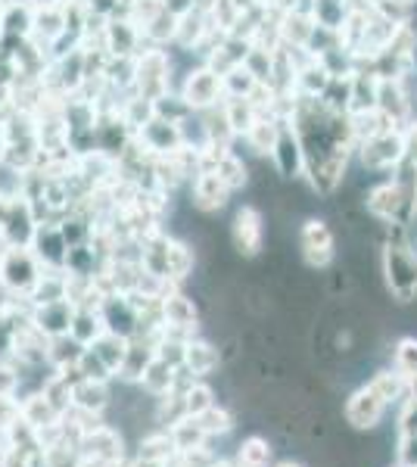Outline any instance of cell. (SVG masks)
Returning <instances> with one entry per match:
<instances>
[{"instance_id": "f907efd6", "label": "cell", "mask_w": 417, "mask_h": 467, "mask_svg": "<svg viewBox=\"0 0 417 467\" xmlns=\"http://www.w3.org/2000/svg\"><path fill=\"white\" fill-rule=\"evenodd\" d=\"M414 253H417V250H414Z\"/></svg>"}, {"instance_id": "f35d334b", "label": "cell", "mask_w": 417, "mask_h": 467, "mask_svg": "<svg viewBox=\"0 0 417 467\" xmlns=\"http://www.w3.org/2000/svg\"><path fill=\"white\" fill-rule=\"evenodd\" d=\"M412 433H417V399L405 396L399 411V436H412Z\"/></svg>"}, {"instance_id": "7402d4cb", "label": "cell", "mask_w": 417, "mask_h": 467, "mask_svg": "<svg viewBox=\"0 0 417 467\" xmlns=\"http://www.w3.org/2000/svg\"><path fill=\"white\" fill-rule=\"evenodd\" d=\"M106 405H109V389H106V383L85 380V378H78L72 383V409L100 414Z\"/></svg>"}, {"instance_id": "8992f818", "label": "cell", "mask_w": 417, "mask_h": 467, "mask_svg": "<svg viewBox=\"0 0 417 467\" xmlns=\"http://www.w3.org/2000/svg\"><path fill=\"white\" fill-rule=\"evenodd\" d=\"M184 103L191 107L193 112H206V109H215L224 97V85H222V72L209 69V66H200L187 75L184 81V90H181Z\"/></svg>"}, {"instance_id": "5bb4252c", "label": "cell", "mask_w": 417, "mask_h": 467, "mask_svg": "<svg viewBox=\"0 0 417 467\" xmlns=\"http://www.w3.org/2000/svg\"><path fill=\"white\" fill-rule=\"evenodd\" d=\"M231 187H227V181L218 175L215 169H200L193 178V206L200 209V213H218V209L227 206V200H231Z\"/></svg>"}, {"instance_id": "3957f363", "label": "cell", "mask_w": 417, "mask_h": 467, "mask_svg": "<svg viewBox=\"0 0 417 467\" xmlns=\"http://www.w3.org/2000/svg\"><path fill=\"white\" fill-rule=\"evenodd\" d=\"M383 281L396 303L417 299V253L405 240H390L383 246Z\"/></svg>"}, {"instance_id": "603a6c76", "label": "cell", "mask_w": 417, "mask_h": 467, "mask_svg": "<svg viewBox=\"0 0 417 467\" xmlns=\"http://www.w3.org/2000/svg\"><path fill=\"white\" fill-rule=\"evenodd\" d=\"M222 109H224L227 122H231V128H234V134H246L249 128L255 125V119L262 116L259 107L253 103V97H224Z\"/></svg>"}, {"instance_id": "4dcf8cb0", "label": "cell", "mask_w": 417, "mask_h": 467, "mask_svg": "<svg viewBox=\"0 0 417 467\" xmlns=\"http://www.w3.org/2000/svg\"><path fill=\"white\" fill-rule=\"evenodd\" d=\"M271 462V446L262 436H249L240 442L237 449V467H268Z\"/></svg>"}, {"instance_id": "836d02e7", "label": "cell", "mask_w": 417, "mask_h": 467, "mask_svg": "<svg viewBox=\"0 0 417 467\" xmlns=\"http://www.w3.org/2000/svg\"><path fill=\"white\" fill-rule=\"evenodd\" d=\"M377 389H381V396L386 399V402H401V399L408 396V380L401 378V374L396 371V368H392V371H383V374H377L374 380Z\"/></svg>"}, {"instance_id": "2e32d148", "label": "cell", "mask_w": 417, "mask_h": 467, "mask_svg": "<svg viewBox=\"0 0 417 467\" xmlns=\"http://www.w3.org/2000/svg\"><path fill=\"white\" fill-rule=\"evenodd\" d=\"M141 140L147 144V150H156V153L169 156L174 150L184 147V134H181L178 122H169V119L153 116L147 125H141Z\"/></svg>"}, {"instance_id": "ee69618b", "label": "cell", "mask_w": 417, "mask_h": 467, "mask_svg": "<svg viewBox=\"0 0 417 467\" xmlns=\"http://www.w3.org/2000/svg\"><path fill=\"white\" fill-rule=\"evenodd\" d=\"M16 387H19L16 368H10V365H4V361H0V393L13 396V393H16Z\"/></svg>"}, {"instance_id": "cb8c5ba5", "label": "cell", "mask_w": 417, "mask_h": 467, "mask_svg": "<svg viewBox=\"0 0 417 467\" xmlns=\"http://www.w3.org/2000/svg\"><path fill=\"white\" fill-rule=\"evenodd\" d=\"M59 418H63V414L53 409V402L44 393H37L22 402V420H26L28 427H35V431H47V427L57 424Z\"/></svg>"}, {"instance_id": "7c38bea8", "label": "cell", "mask_w": 417, "mask_h": 467, "mask_svg": "<svg viewBox=\"0 0 417 467\" xmlns=\"http://www.w3.org/2000/svg\"><path fill=\"white\" fill-rule=\"evenodd\" d=\"M299 246H302V255L312 268H324L328 262L333 259V231L328 228V222L321 218H308L299 231Z\"/></svg>"}, {"instance_id": "bcb514c9", "label": "cell", "mask_w": 417, "mask_h": 467, "mask_svg": "<svg viewBox=\"0 0 417 467\" xmlns=\"http://www.w3.org/2000/svg\"><path fill=\"white\" fill-rule=\"evenodd\" d=\"M165 464H169V462H156V458H138V462H131V464H128V467H165Z\"/></svg>"}, {"instance_id": "7bdbcfd3", "label": "cell", "mask_w": 417, "mask_h": 467, "mask_svg": "<svg viewBox=\"0 0 417 467\" xmlns=\"http://www.w3.org/2000/svg\"><path fill=\"white\" fill-rule=\"evenodd\" d=\"M405 32H408V41H412V63L417 66V0H408Z\"/></svg>"}, {"instance_id": "d6a6232c", "label": "cell", "mask_w": 417, "mask_h": 467, "mask_svg": "<svg viewBox=\"0 0 417 467\" xmlns=\"http://www.w3.org/2000/svg\"><path fill=\"white\" fill-rule=\"evenodd\" d=\"M392 368L401 374L405 380L417 378V337H401L392 352Z\"/></svg>"}, {"instance_id": "30bf717a", "label": "cell", "mask_w": 417, "mask_h": 467, "mask_svg": "<svg viewBox=\"0 0 417 467\" xmlns=\"http://www.w3.org/2000/svg\"><path fill=\"white\" fill-rule=\"evenodd\" d=\"M271 160H275L277 171L284 178L306 175V156H302V144H299V138H296V128L290 119H280L275 147H271Z\"/></svg>"}, {"instance_id": "d4e9b609", "label": "cell", "mask_w": 417, "mask_h": 467, "mask_svg": "<svg viewBox=\"0 0 417 467\" xmlns=\"http://www.w3.org/2000/svg\"><path fill=\"white\" fill-rule=\"evenodd\" d=\"M193 268V250L181 240L165 237V277L172 281H184Z\"/></svg>"}, {"instance_id": "f1b7e54d", "label": "cell", "mask_w": 417, "mask_h": 467, "mask_svg": "<svg viewBox=\"0 0 417 467\" xmlns=\"http://www.w3.org/2000/svg\"><path fill=\"white\" fill-rule=\"evenodd\" d=\"M106 37H109V50L119 57H128L138 44V28L131 26L128 19H112L106 26Z\"/></svg>"}, {"instance_id": "52a82bcc", "label": "cell", "mask_w": 417, "mask_h": 467, "mask_svg": "<svg viewBox=\"0 0 417 467\" xmlns=\"http://www.w3.org/2000/svg\"><path fill=\"white\" fill-rule=\"evenodd\" d=\"M134 85H138L143 100H159L169 94V57L159 47L138 57L134 66Z\"/></svg>"}, {"instance_id": "74e56055", "label": "cell", "mask_w": 417, "mask_h": 467, "mask_svg": "<svg viewBox=\"0 0 417 467\" xmlns=\"http://www.w3.org/2000/svg\"><path fill=\"white\" fill-rule=\"evenodd\" d=\"M174 462H178L181 467H212V464L218 462V458L212 455L206 446H196V449L178 451V455H174Z\"/></svg>"}, {"instance_id": "ba28073f", "label": "cell", "mask_w": 417, "mask_h": 467, "mask_svg": "<svg viewBox=\"0 0 417 467\" xmlns=\"http://www.w3.org/2000/svg\"><path fill=\"white\" fill-rule=\"evenodd\" d=\"M386 409H390V402L381 396V389L374 383H368V387L355 389L352 399L346 402V420L355 431H374L383 420Z\"/></svg>"}, {"instance_id": "6da1fadb", "label": "cell", "mask_w": 417, "mask_h": 467, "mask_svg": "<svg viewBox=\"0 0 417 467\" xmlns=\"http://www.w3.org/2000/svg\"><path fill=\"white\" fill-rule=\"evenodd\" d=\"M296 128V138L306 156V175L321 197H330L339 187L355 144L352 116L330 109L321 97H302L287 116Z\"/></svg>"}, {"instance_id": "ffe728a7", "label": "cell", "mask_w": 417, "mask_h": 467, "mask_svg": "<svg viewBox=\"0 0 417 467\" xmlns=\"http://www.w3.org/2000/svg\"><path fill=\"white\" fill-rule=\"evenodd\" d=\"M178 374H181V368H174L165 358L156 356L153 361H150V368H147V374L141 378V383H143V389H147V393L169 396V393L178 389Z\"/></svg>"}, {"instance_id": "1f68e13d", "label": "cell", "mask_w": 417, "mask_h": 467, "mask_svg": "<svg viewBox=\"0 0 417 467\" xmlns=\"http://www.w3.org/2000/svg\"><path fill=\"white\" fill-rule=\"evenodd\" d=\"M181 399H184V411L187 418H200L203 411H209L215 405V393L206 387V383H191V387L181 389Z\"/></svg>"}, {"instance_id": "f6af8a7d", "label": "cell", "mask_w": 417, "mask_h": 467, "mask_svg": "<svg viewBox=\"0 0 417 467\" xmlns=\"http://www.w3.org/2000/svg\"><path fill=\"white\" fill-rule=\"evenodd\" d=\"M6 150H10V131H6V125L0 122V162L6 160Z\"/></svg>"}, {"instance_id": "5b68a950", "label": "cell", "mask_w": 417, "mask_h": 467, "mask_svg": "<svg viewBox=\"0 0 417 467\" xmlns=\"http://www.w3.org/2000/svg\"><path fill=\"white\" fill-rule=\"evenodd\" d=\"M361 165L370 171H396L405 162V138H401V125L386 128V131L368 134L359 140Z\"/></svg>"}, {"instance_id": "ac0fdd59", "label": "cell", "mask_w": 417, "mask_h": 467, "mask_svg": "<svg viewBox=\"0 0 417 467\" xmlns=\"http://www.w3.org/2000/svg\"><path fill=\"white\" fill-rule=\"evenodd\" d=\"M81 455L106 458V462L122 458V436H119L116 431H109V427L97 424L94 431H88L85 436H81Z\"/></svg>"}, {"instance_id": "d590c367", "label": "cell", "mask_w": 417, "mask_h": 467, "mask_svg": "<svg viewBox=\"0 0 417 467\" xmlns=\"http://www.w3.org/2000/svg\"><path fill=\"white\" fill-rule=\"evenodd\" d=\"M78 378H85V380H97V383H109L112 378V371L106 368V361L97 356L94 349H85L81 352V358H78Z\"/></svg>"}, {"instance_id": "277c9868", "label": "cell", "mask_w": 417, "mask_h": 467, "mask_svg": "<svg viewBox=\"0 0 417 467\" xmlns=\"http://www.w3.org/2000/svg\"><path fill=\"white\" fill-rule=\"evenodd\" d=\"M44 268L37 262V255L32 253V246H6V253L0 255V281L13 296L28 299L35 293V287L41 284Z\"/></svg>"}, {"instance_id": "9a60e30c", "label": "cell", "mask_w": 417, "mask_h": 467, "mask_svg": "<svg viewBox=\"0 0 417 467\" xmlns=\"http://www.w3.org/2000/svg\"><path fill=\"white\" fill-rule=\"evenodd\" d=\"M72 318H75V306L69 299H53V303H41V306H32V324L41 330L44 337H63L69 334L72 327Z\"/></svg>"}, {"instance_id": "b9f144b4", "label": "cell", "mask_w": 417, "mask_h": 467, "mask_svg": "<svg viewBox=\"0 0 417 467\" xmlns=\"http://www.w3.org/2000/svg\"><path fill=\"white\" fill-rule=\"evenodd\" d=\"M396 455H399V464L417 467V433H412V436H399Z\"/></svg>"}, {"instance_id": "484cf974", "label": "cell", "mask_w": 417, "mask_h": 467, "mask_svg": "<svg viewBox=\"0 0 417 467\" xmlns=\"http://www.w3.org/2000/svg\"><path fill=\"white\" fill-rule=\"evenodd\" d=\"M85 455H81V446L78 442H66V440H57L50 446H44V455H41V464L44 467H81Z\"/></svg>"}, {"instance_id": "4fadbf2b", "label": "cell", "mask_w": 417, "mask_h": 467, "mask_svg": "<svg viewBox=\"0 0 417 467\" xmlns=\"http://www.w3.org/2000/svg\"><path fill=\"white\" fill-rule=\"evenodd\" d=\"M234 246H237L240 255L253 259L262 250V240H265V228H262V213L255 206H240L237 215H234Z\"/></svg>"}, {"instance_id": "f546056e", "label": "cell", "mask_w": 417, "mask_h": 467, "mask_svg": "<svg viewBox=\"0 0 417 467\" xmlns=\"http://www.w3.org/2000/svg\"><path fill=\"white\" fill-rule=\"evenodd\" d=\"M277 125H280V119L259 116V119H255V125L249 128L244 138L249 140V147H253L255 153H271V147H275V138H277Z\"/></svg>"}, {"instance_id": "d6986e66", "label": "cell", "mask_w": 417, "mask_h": 467, "mask_svg": "<svg viewBox=\"0 0 417 467\" xmlns=\"http://www.w3.org/2000/svg\"><path fill=\"white\" fill-rule=\"evenodd\" d=\"M106 334V324L100 318V308H90V306H78L75 308V318H72V327H69V337L78 346H94L100 337Z\"/></svg>"}, {"instance_id": "e575fe53", "label": "cell", "mask_w": 417, "mask_h": 467, "mask_svg": "<svg viewBox=\"0 0 417 467\" xmlns=\"http://www.w3.org/2000/svg\"><path fill=\"white\" fill-rule=\"evenodd\" d=\"M141 455L143 458H156V462H174L178 449H174L172 433H153L141 442Z\"/></svg>"}, {"instance_id": "8fae6325", "label": "cell", "mask_w": 417, "mask_h": 467, "mask_svg": "<svg viewBox=\"0 0 417 467\" xmlns=\"http://www.w3.org/2000/svg\"><path fill=\"white\" fill-rule=\"evenodd\" d=\"M28 246H32L37 262H41L47 271H66V262H69V244H66L59 224H44L41 222Z\"/></svg>"}, {"instance_id": "7a4b0ae2", "label": "cell", "mask_w": 417, "mask_h": 467, "mask_svg": "<svg viewBox=\"0 0 417 467\" xmlns=\"http://www.w3.org/2000/svg\"><path fill=\"white\" fill-rule=\"evenodd\" d=\"M368 213L381 222H390L396 228H408L417 218V169L401 162L396 178L368 191Z\"/></svg>"}, {"instance_id": "c3c4849f", "label": "cell", "mask_w": 417, "mask_h": 467, "mask_svg": "<svg viewBox=\"0 0 417 467\" xmlns=\"http://www.w3.org/2000/svg\"><path fill=\"white\" fill-rule=\"evenodd\" d=\"M277 467H302V464H293V462H284V464H277Z\"/></svg>"}, {"instance_id": "4316f807", "label": "cell", "mask_w": 417, "mask_h": 467, "mask_svg": "<svg viewBox=\"0 0 417 467\" xmlns=\"http://www.w3.org/2000/svg\"><path fill=\"white\" fill-rule=\"evenodd\" d=\"M88 349H94L97 356L106 361V368H109L112 374H119V368H122V361H125V352H128V340L106 330L100 340H97L94 346H88Z\"/></svg>"}, {"instance_id": "44dd1931", "label": "cell", "mask_w": 417, "mask_h": 467, "mask_svg": "<svg viewBox=\"0 0 417 467\" xmlns=\"http://www.w3.org/2000/svg\"><path fill=\"white\" fill-rule=\"evenodd\" d=\"M184 368L191 378H206L218 368V349L203 340H187L184 343Z\"/></svg>"}, {"instance_id": "60d3db41", "label": "cell", "mask_w": 417, "mask_h": 467, "mask_svg": "<svg viewBox=\"0 0 417 467\" xmlns=\"http://www.w3.org/2000/svg\"><path fill=\"white\" fill-rule=\"evenodd\" d=\"M401 138H405V162L417 169V116L401 125Z\"/></svg>"}, {"instance_id": "e0dca14e", "label": "cell", "mask_w": 417, "mask_h": 467, "mask_svg": "<svg viewBox=\"0 0 417 467\" xmlns=\"http://www.w3.org/2000/svg\"><path fill=\"white\" fill-rule=\"evenodd\" d=\"M159 312H162L165 327H172V330L196 327V308L191 299L181 296V293H165V296H159Z\"/></svg>"}, {"instance_id": "7dc6e473", "label": "cell", "mask_w": 417, "mask_h": 467, "mask_svg": "<svg viewBox=\"0 0 417 467\" xmlns=\"http://www.w3.org/2000/svg\"><path fill=\"white\" fill-rule=\"evenodd\" d=\"M212 467H237V464H231V462H215Z\"/></svg>"}, {"instance_id": "8d00e7d4", "label": "cell", "mask_w": 417, "mask_h": 467, "mask_svg": "<svg viewBox=\"0 0 417 467\" xmlns=\"http://www.w3.org/2000/svg\"><path fill=\"white\" fill-rule=\"evenodd\" d=\"M196 420H200V427L206 431V436H224V433H231V427H234L231 411L218 409V405H212L209 411H203Z\"/></svg>"}, {"instance_id": "681fc988", "label": "cell", "mask_w": 417, "mask_h": 467, "mask_svg": "<svg viewBox=\"0 0 417 467\" xmlns=\"http://www.w3.org/2000/svg\"><path fill=\"white\" fill-rule=\"evenodd\" d=\"M392 467H405V464H392Z\"/></svg>"}, {"instance_id": "83f0119b", "label": "cell", "mask_w": 417, "mask_h": 467, "mask_svg": "<svg viewBox=\"0 0 417 467\" xmlns=\"http://www.w3.org/2000/svg\"><path fill=\"white\" fill-rule=\"evenodd\" d=\"M172 440H174V449L178 451H187V449H196V446H206V431L200 427L196 418H181L178 424H172Z\"/></svg>"}, {"instance_id": "ab89813d", "label": "cell", "mask_w": 417, "mask_h": 467, "mask_svg": "<svg viewBox=\"0 0 417 467\" xmlns=\"http://www.w3.org/2000/svg\"><path fill=\"white\" fill-rule=\"evenodd\" d=\"M22 418V405L13 396L0 393V433H6Z\"/></svg>"}, {"instance_id": "9c48e42d", "label": "cell", "mask_w": 417, "mask_h": 467, "mask_svg": "<svg viewBox=\"0 0 417 467\" xmlns=\"http://www.w3.org/2000/svg\"><path fill=\"white\" fill-rule=\"evenodd\" d=\"M100 318H103V324H106V330H109V334H119V337H125V340H131V337H138L141 330H143L141 312L131 303H128L125 293H109V296H103Z\"/></svg>"}]
</instances>
